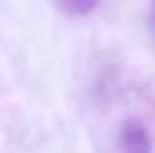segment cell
<instances>
[{"label":"cell","instance_id":"cell-3","mask_svg":"<svg viewBox=\"0 0 155 153\" xmlns=\"http://www.w3.org/2000/svg\"><path fill=\"white\" fill-rule=\"evenodd\" d=\"M150 21H153V28H155V0H153V5H150Z\"/></svg>","mask_w":155,"mask_h":153},{"label":"cell","instance_id":"cell-2","mask_svg":"<svg viewBox=\"0 0 155 153\" xmlns=\"http://www.w3.org/2000/svg\"><path fill=\"white\" fill-rule=\"evenodd\" d=\"M99 0H56V5L66 13V15H89Z\"/></svg>","mask_w":155,"mask_h":153},{"label":"cell","instance_id":"cell-1","mask_svg":"<svg viewBox=\"0 0 155 153\" xmlns=\"http://www.w3.org/2000/svg\"><path fill=\"white\" fill-rule=\"evenodd\" d=\"M120 148L122 153H153L150 130L137 120H127L120 127Z\"/></svg>","mask_w":155,"mask_h":153}]
</instances>
